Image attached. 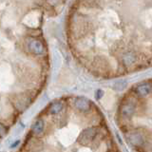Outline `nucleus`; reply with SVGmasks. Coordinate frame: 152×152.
Masks as SVG:
<instances>
[{"label":"nucleus","instance_id":"nucleus-1","mask_svg":"<svg viewBox=\"0 0 152 152\" xmlns=\"http://www.w3.org/2000/svg\"><path fill=\"white\" fill-rule=\"evenodd\" d=\"M26 47L31 53L34 55H42L45 52V46L43 42L35 37H28L26 39Z\"/></svg>","mask_w":152,"mask_h":152},{"label":"nucleus","instance_id":"nucleus-2","mask_svg":"<svg viewBox=\"0 0 152 152\" xmlns=\"http://www.w3.org/2000/svg\"><path fill=\"white\" fill-rule=\"evenodd\" d=\"M100 131L99 127L96 126H89L83 130L80 136L78 137V142L82 145H88L94 141L97 137L98 132Z\"/></svg>","mask_w":152,"mask_h":152},{"label":"nucleus","instance_id":"nucleus-3","mask_svg":"<svg viewBox=\"0 0 152 152\" xmlns=\"http://www.w3.org/2000/svg\"><path fill=\"white\" fill-rule=\"evenodd\" d=\"M138 56L137 52L133 50H126L120 55V61L124 66L126 68H130V66H135L138 63Z\"/></svg>","mask_w":152,"mask_h":152},{"label":"nucleus","instance_id":"nucleus-4","mask_svg":"<svg viewBox=\"0 0 152 152\" xmlns=\"http://www.w3.org/2000/svg\"><path fill=\"white\" fill-rule=\"evenodd\" d=\"M151 82L150 81H145V82H142L137 84L134 88H133V92L138 97L144 98L148 96L151 93Z\"/></svg>","mask_w":152,"mask_h":152},{"label":"nucleus","instance_id":"nucleus-5","mask_svg":"<svg viewBox=\"0 0 152 152\" xmlns=\"http://www.w3.org/2000/svg\"><path fill=\"white\" fill-rule=\"evenodd\" d=\"M136 110V104L132 100H126V101L121 104L120 107V113L122 117L126 119H130L134 115Z\"/></svg>","mask_w":152,"mask_h":152},{"label":"nucleus","instance_id":"nucleus-6","mask_svg":"<svg viewBox=\"0 0 152 152\" xmlns=\"http://www.w3.org/2000/svg\"><path fill=\"white\" fill-rule=\"evenodd\" d=\"M73 106L79 111L87 112L89 111L91 108V104L90 101L86 97H76L73 101Z\"/></svg>","mask_w":152,"mask_h":152},{"label":"nucleus","instance_id":"nucleus-7","mask_svg":"<svg viewBox=\"0 0 152 152\" xmlns=\"http://www.w3.org/2000/svg\"><path fill=\"white\" fill-rule=\"evenodd\" d=\"M127 141L135 146H141L142 145L145 144V137L142 134L139 132H130L129 134L126 135Z\"/></svg>","mask_w":152,"mask_h":152},{"label":"nucleus","instance_id":"nucleus-8","mask_svg":"<svg viewBox=\"0 0 152 152\" xmlns=\"http://www.w3.org/2000/svg\"><path fill=\"white\" fill-rule=\"evenodd\" d=\"M30 101V98L26 95H20V96H16L15 100H14V104L18 110H23L28 106Z\"/></svg>","mask_w":152,"mask_h":152},{"label":"nucleus","instance_id":"nucleus-9","mask_svg":"<svg viewBox=\"0 0 152 152\" xmlns=\"http://www.w3.org/2000/svg\"><path fill=\"white\" fill-rule=\"evenodd\" d=\"M44 128H45L44 121H43L42 119H38V120L33 124L31 130L35 135H40L43 133V131H44Z\"/></svg>","mask_w":152,"mask_h":152},{"label":"nucleus","instance_id":"nucleus-10","mask_svg":"<svg viewBox=\"0 0 152 152\" xmlns=\"http://www.w3.org/2000/svg\"><path fill=\"white\" fill-rule=\"evenodd\" d=\"M64 107V104L58 101V102H55V103H52L50 106V109L49 111L50 114L52 115H56V114H58L62 111V109Z\"/></svg>","mask_w":152,"mask_h":152},{"label":"nucleus","instance_id":"nucleus-11","mask_svg":"<svg viewBox=\"0 0 152 152\" xmlns=\"http://www.w3.org/2000/svg\"><path fill=\"white\" fill-rule=\"evenodd\" d=\"M127 86V82L126 80H121V81H117V82L114 84V89L117 90H122L124 89Z\"/></svg>","mask_w":152,"mask_h":152},{"label":"nucleus","instance_id":"nucleus-12","mask_svg":"<svg viewBox=\"0 0 152 152\" xmlns=\"http://www.w3.org/2000/svg\"><path fill=\"white\" fill-rule=\"evenodd\" d=\"M44 1L52 8L58 7L59 5H61V3H62V0H44Z\"/></svg>","mask_w":152,"mask_h":152},{"label":"nucleus","instance_id":"nucleus-13","mask_svg":"<svg viewBox=\"0 0 152 152\" xmlns=\"http://www.w3.org/2000/svg\"><path fill=\"white\" fill-rule=\"evenodd\" d=\"M82 3L87 7H92L98 3V0H82Z\"/></svg>","mask_w":152,"mask_h":152},{"label":"nucleus","instance_id":"nucleus-14","mask_svg":"<svg viewBox=\"0 0 152 152\" xmlns=\"http://www.w3.org/2000/svg\"><path fill=\"white\" fill-rule=\"evenodd\" d=\"M104 95V91L102 89H98L96 90V93H95V96H96L97 99H100V98H102V96Z\"/></svg>","mask_w":152,"mask_h":152},{"label":"nucleus","instance_id":"nucleus-15","mask_svg":"<svg viewBox=\"0 0 152 152\" xmlns=\"http://www.w3.org/2000/svg\"><path fill=\"white\" fill-rule=\"evenodd\" d=\"M5 131H6V129H5V127H4L2 125H0V135H1V134H4Z\"/></svg>","mask_w":152,"mask_h":152}]
</instances>
